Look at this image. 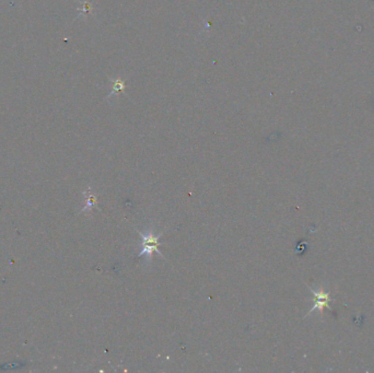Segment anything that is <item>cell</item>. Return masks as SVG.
<instances>
[{
  "label": "cell",
  "mask_w": 374,
  "mask_h": 373,
  "mask_svg": "<svg viewBox=\"0 0 374 373\" xmlns=\"http://www.w3.org/2000/svg\"><path fill=\"white\" fill-rule=\"evenodd\" d=\"M139 235L141 237V244H140V253L138 257L145 256L148 258V261H150V258L153 254V252H157L159 255L164 257L159 251V245H160V238L162 237V233L160 234H154L153 231H149L147 233H142L138 231Z\"/></svg>",
  "instance_id": "cell-1"
}]
</instances>
